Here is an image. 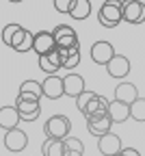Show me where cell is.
Returning <instances> with one entry per match:
<instances>
[{"label": "cell", "instance_id": "6da1fadb", "mask_svg": "<svg viewBox=\"0 0 145 156\" xmlns=\"http://www.w3.org/2000/svg\"><path fill=\"white\" fill-rule=\"evenodd\" d=\"M97 22L104 28H115L123 22V0H104L97 9Z\"/></svg>", "mask_w": 145, "mask_h": 156}, {"label": "cell", "instance_id": "7a4b0ae2", "mask_svg": "<svg viewBox=\"0 0 145 156\" xmlns=\"http://www.w3.org/2000/svg\"><path fill=\"white\" fill-rule=\"evenodd\" d=\"M69 130H72V122L67 119L65 115H52L44 124L46 139H67Z\"/></svg>", "mask_w": 145, "mask_h": 156}, {"label": "cell", "instance_id": "3957f363", "mask_svg": "<svg viewBox=\"0 0 145 156\" xmlns=\"http://www.w3.org/2000/svg\"><path fill=\"white\" fill-rule=\"evenodd\" d=\"M123 22L134 26L145 22V5L141 0H123Z\"/></svg>", "mask_w": 145, "mask_h": 156}, {"label": "cell", "instance_id": "277c9868", "mask_svg": "<svg viewBox=\"0 0 145 156\" xmlns=\"http://www.w3.org/2000/svg\"><path fill=\"white\" fill-rule=\"evenodd\" d=\"M115 54L117 52H115V48H113L111 41H95L91 46V58H93V63H97V65H104L106 67L113 61Z\"/></svg>", "mask_w": 145, "mask_h": 156}, {"label": "cell", "instance_id": "5b68a950", "mask_svg": "<svg viewBox=\"0 0 145 156\" xmlns=\"http://www.w3.org/2000/svg\"><path fill=\"white\" fill-rule=\"evenodd\" d=\"M97 150H100L102 156H119L123 145H121V139L115 132H106L104 136L97 139Z\"/></svg>", "mask_w": 145, "mask_h": 156}, {"label": "cell", "instance_id": "8992f818", "mask_svg": "<svg viewBox=\"0 0 145 156\" xmlns=\"http://www.w3.org/2000/svg\"><path fill=\"white\" fill-rule=\"evenodd\" d=\"M87 126H89V132L93 136H104L106 132H111V126H113V119L108 113H97V115H91L87 119Z\"/></svg>", "mask_w": 145, "mask_h": 156}, {"label": "cell", "instance_id": "52a82bcc", "mask_svg": "<svg viewBox=\"0 0 145 156\" xmlns=\"http://www.w3.org/2000/svg\"><path fill=\"white\" fill-rule=\"evenodd\" d=\"M54 39H56V48H72V46H78V35L72 26L67 24H58L54 30H52Z\"/></svg>", "mask_w": 145, "mask_h": 156}, {"label": "cell", "instance_id": "ba28073f", "mask_svg": "<svg viewBox=\"0 0 145 156\" xmlns=\"http://www.w3.org/2000/svg\"><path fill=\"white\" fill-rule=\"evenodd\" d=\"M28 145V134L19 128H13V130H7L5 134V147L9 152H24Z\"/></svg>", "mask_w": 145, "mask_h": 156}, {"label": "cell", "instance_id": "9c48e42d", "mask_svg": "<svg viewBox=\"0 0 145 156\" xmlns=\"http://www.w3.org/2000/svg\"><path fill=\"white\" fill-rule=\"evenodd\" d=\"M61 67H63V61H61L58 48H54L52 52H48V54H41V56H39V69L44 72L46 76L56 74Z\"/></svg>", "mask_w": 145, "mask_h": 156}, {"label": "cell", "instance_id": "30bf717a", "mask_svg": "<svg viewBox=\"0 0 145 156\" xmlns=\"http://www.w3.org/2000/svg\"><path fill=\"white\" fill-rule=\"evenodd\" d=\"M15 106H17V111H19L22 122H35L37 117H39V113H41L39 100H26V98H17Z\"/></svg>", "mask_w": 145, "mask_h": 156}, {"label": "cell", "instance_id": "8fae6325", "mask_svg": "<svg viewBox=\"0 0 145 156\" xmlns=\"http://www.w3.org/2000/svg\"><path fill=\"white\" fill-rule=\"evenodd\" d=\"M9 48H13L15 52H28V50H33V48H35V33H30V30H26V28H19V30L13 35Z\"/></svg>", "mask_w": 145, "mask_h": 156}, {"label": "cell", "instance_id": "7c38bea8", "mask_svg": "<svg viewBox=\"0 0 145 156\" xmlns=\"http://www.w3.org/2000/svg\"><path fill=\"white\" fill-rule=\"evenodd\" d=\"M41 85H44V95L50 98V100H58L61 95H65V83H63V78L56 76V74L48 76Z\"/></svg>", "mask_w": 145, "mask_h": 156}, {"label": "cell", "instance_id": "4fadbf2b", "mask_svg": "<svg viewBox=\"0 0 145 156\" xmlns=\"http://www.w3.org/2000/svg\"><path fill=\"white\" fill-rule=\"evenodd\" d=\"M106 72L111 78H126L130 74V61H128V56H123V54H115L113 56V61L106 65Z\"/></svg>", "mask_w": 145, "mask_h": 156}, {"label": "cell", "instance_id": "5bb4252c", "mask_svg": "<svg viewBox=\"0 0 145 156\" xmlns=\"http://www.w3.org/2000/svg\"><path fill=\"white\" fill-rule=\"evenodd\" d=\"M56 48V39H54V35L50 33V30H39V33H35V52H37V56H41V54H48V52H52Z\"/></svg>", "mask_w": 145, "mask_h": 156}, {"label": "cell", "instance_id": "9a60e30c", "mask_svg": "<svg viewBox=\"0 0 145 156\" xmlns=\"http://www.w3.org/2000/svg\"><path fill=\"white\" fill-rule=\"evenodd\" d=\"M63 83H65V95L69 98H78L80 93H85V78H82L80 74H74L69 72L67 76H63Z\"/></svg>", "mask_w": 145, "mask_h": 156}, {"label": "cell", "instance_id": "2e32d148", "mask_svg": "<svg viewBox=\"0 0 145 156\" xmlns=\"http://www.w3.org/2000/svg\"><path fill=\"white\" fill-rule=\"evenodd\" d=\"M19 122H22V117H19L17 106H2L0 108V128L13 130V128H17Z\"/></svg>", "mask_w": 145, "mask_h": 156}, {"label": "cell", "instance_id": "e0dca14e", "mask_svg": "<svg viewBox=\"0 0 145 156\" xmlns=\"http://www.w3.org/2000/svg\"><path fill=\"white\" fill-rule=\"evenodd\" d=\"M115 100L126 102V104H132L134 100H139V89H136V85H132V83H119V85L115 87Z\"/></svg>", "mask_w": 145, "mask_h": 156}, {"label": "cell", "instance_id": "ac0fdd59", "mask_svg": "<svg viewBox=\"0 0 145 156\" xmlns=\"http://www.w3.org/2000/svg\"><path fill=\"white\" fill-rule=\"evenodd\" d=\"M17 98H26V100H39L44 98V85L37 83V80H24L19 85Z\"/></svg>", "mask_w": 145, "mask_h": 156}, {"label": "cell", "instance_id": "d6986e66", "mask_svg": "<svg viewBox=\"0 0 145 156\" xmlns=\"http://www.w3.org/2000/svg\"><path fill=\"white\" fill-rule=\"evenodd\" d=\"M61 61H63V67L67 72H72L74 67H78L80 63V46H72V48H58Z\"/></svg>", "mask_w": 145, "mask_h": 156}, {"label": "cell", "instance_id": "ffe728a7", "mask_svg": "<svg viewBox=\"0 0 145 156\" xmlns=\"http://www.w3.org/2000/svg\"><path fill=\"white\" fill-rule=\"evenodd\" d=\"M108 115H111L113 124H123L126 119H130V104L119 102V100H113L111 106H108Z\"/></svg>", "mask_w": 145, "mask_h": 156}, {"label": "cell", "instance_id": "44dd1931", "mask_svg": "<svg viewBox=\"0 0 145 156\" xmlns=\"http://www.w3.org/2000/svg\"><path fill=\"white\" fill-rule=\"evenodd\" d=\"M44 156H65V139H46L41 145Z\"/></svg>", "mask_w": 145, "mask_h": 156}, {"label": "cell", "instance_id": "7402d4cb", "mask_svg": "<svg viewBox=\"0 0 145 156\" xmlns=\"http://www.w3.org/2000/svg\"><path fill=\"white\" fill-rule=\"evenodd\" d=\"M69 15L74 20H87L91 15V0H76L72 11H69Z\"/></svg>", "mask_w": 145, "mask_h": 156}, {"label": "cell", "instance_id": "603a6c76", "mask_svg": "<svg viewBox=\"0 0 145 156\" xmlns=\"http://www.w3.org/2000/svg\"><path fill=\"white\" fill-rule=\"evenodd\" d=\"M65 156H85V145L76 136H67L65 139Z\"/></svg>", "mask_w": 145, "mask_h": 156}, {"label": "cell", "instance_id": "cb8c5ba5", "mask_svg": "<svg viewBox=\"0 0 145 156\" xmlns=\"http://www.w3.org/2000/svg\"><path fill=\"white\" fill-rule=\"evenodd\" d=\"M130 117L134 122H145V98H139L130 104Z\"/></svg>", "mask_w": 145, "mask_h": 156}, {"label": "cell", "instance_id": "d4e9b609", "mask_svg": "<svg viewBox=\"0 0 145 156\" xmlns=\"http://www.w3.org/2000/svg\"><path fill=\"white\" fill-rule=\"evenodd\" d=\"M19 28H22L19 24H7V26H5V30H2V41H5L7 46H11V39H13V35H15Z\"/></svg>", "mask_w": 145, "mask_h": 156}, {"label": "cell", "instance_id": "484cf974", "mask_svg": "<svg viewBox=\"0 0 145 156\" xmlns=\"http://www.w3.org/2000/svg\"><path fill=\"white\" fill-rule=\"evenodd\" d=\"M74 2H76V0H54V9L58 13H69L72 7H74Z\"/></svg>", "mask_w": 145, "mask_h": 156}, {"label": "cell", "instance_id": "4316f807", "mask_svg": "<svg viewBox=\"0 0 145 156\" xmlns=\"http://www.w3.org/2000/svg\"><path fill=\"white\" fill-rule=\"evenodd\" d=\"M121 154H126V156H141V152H139L136 147H123Z\"/></svg>", "mask_w": 145, "mask_h": 156}, {"label": "cell", "instance_id": "83f0119b", "mask_svg": "<svg viewBox=\"0 0 145 156\" xmlns=\"http://www.w3.org/2000/svg\"><path fill=\"white\" fill-rule=\"evenodd\" d=\"M9 2H22V0H9Z\"/></svg>", "mask_w": 145, "mask_h": 156}, {"label": "cell", "instance_id": "f1b7e54d", "mask_svg": "<svg viewBox=\"0 0 145 156\" xmlns=\"http://www.w3.org/2000/svg\"><path fill=\"white\" fill-rule=\"evenodd\" d=\"M119 156H126V154H119Z\"/></svg>", "mask_w": 145, "mask_h": 156}, {"label": "cell", "instance_id": "f546056e", "mask_svg": "<svg viewBox=\"0 0 145 156\" xmlns=\"http://www.w3.org/2000/svg\"><path fill=\"white\" fill-rule=\"evenodd\" d=\"M100 156H102V154H100Z\"/></svg>", "mask_w": 145, "mask_h": 156}]
</instances>
